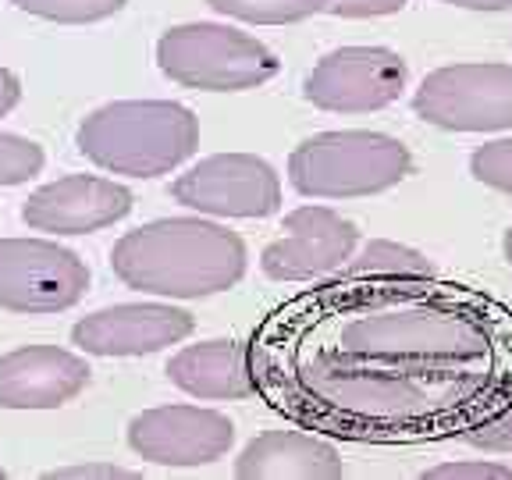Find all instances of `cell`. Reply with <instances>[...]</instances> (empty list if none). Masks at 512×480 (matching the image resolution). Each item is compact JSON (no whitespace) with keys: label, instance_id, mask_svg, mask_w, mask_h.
Returning a JSON list of instances; mask_svg holds the SVG:
<instances>
[{"label":"cell","instance_id":"1","mask_svg":"<svg viewBox=\"0 0 512 480\" xmlns=\"http://www.w3.org/2000/svg\"><path fill=\"white\" fill-rule=\"evenodd\" d=\"M256 395L352 445H434L512 399V306L431 278H349L299 292L249 338Z\"/></svg>","mask_w":512,"mask_h":480},{"label":"cell","instance_id":"6","mask_svg":"<svg viewBox=\"0 0 512 480\" xmlns=\"http://www.w3.org/2000/svg\"><path fill=\"white\" fill-rule=\"evenodd\" d=\"M413 111L445 132H505L512 128V64L466 61L434 68L413 93Z\"/></svg>","mask_w":512,"mask_h":480},{"label":"cell","instance_id":"2","mask_svg":"<svg viewBox=\"0 0 512 480\" xmlns=\"http://www.w3.org/2000/svg\"><path fill=\"white\" fill-rule=\"evenodd\" d=\"M111 271L146 296L207 299L242 281L246 242L203 214L160 217L114 242Z\"/></svg>","mask_w":512,"mask_h":480},{"label":"cell","instance_id":"8","mask_svg":"<svg viewBox=\"0 0 512 480\" xmlns=\"http://www.w3.org/2000/svg\"><path fill=\"white\" fill-rule=\"evenodd\" d=\"M171 200L203 217H260L278 214L281 178L256 153H210L171 182Z\"/></svg>","mask_w":512,"mask_h":480},{"label":"cell","instance_id":"26","mask_svg":"<svg viewBox=\"0 0 512 480\" xmlns=\"http://www.w3.org/2000/svg\"><path fill=\"white\" fill-rule=\"evenodd\" d=\"M18 100H22V82L11 68H0V118L15 111Z\"/></svg>","mask_w":512,"mask_h":480},{"label":"cell","instance_id":"13","mask_svg":"<svg viewBox=\"0 0 512 480\" xmlns=\"http://www.w3.org/2000/svg\"><path fill=\"white\" fill-rule=\"evenodd\" d=\"M132 192L100 175H68L40 185L22 203V221L32 232L89 235L132 214Z\"/></svg>","mask_w":512,"mask_h":480},{"label":"cell","instance_id":"17","mask_svg":"<svg viewBox=\"0 0 512 480\" xmlns=\"http://www.w3.org/2000/svg\"><path fill=\"white\" fill-rule=\"evenodd\" d=\"M338 274L395 281V278H431V274H438V271H434V264L420 249L402 246V242H392V239H370Z\"/></svg>","mask_w":512,"mask_h":480},{"label":"cell","instance_id":"18","mask_svg":"<svg viewBox=\"0 0 512 480\" xmlns=\"http://www.w3.org/2000/svg\"><path fill=\"white\" fill-rule=\"evenodd\" d=\"M224 18L246 25H292L313 15H324L331 0H207Z\"/></svg>","mask_w":512,"mask_h":480},{"label":"cell","instance_id":"21","mask_svg":"<svg viewBox=\"0 0 512 480\" xmlns=\"http://www.w3.org/2000/svg\"><path fill=\"white\" fill-rule=\"evenodd\" d=\"M470 175L480 185L512 196V136L509 139H491V143L477 146L470 153Z\"/></svg>","mask_w":512,"mask_h":480},{"label":"cell","instance_id":"15","mask_svg":"<svg viewBox=\"0 0 512 480\" xmlns=\"http://www.w3.org/2000/svg\"><path fill=\"white\" fill-rule=\"evenodd\" d=\"M242 480H338L345 477L342 452L317 431H264L235 459Z\"/></svg>","mask_w":512,"mask_h":480},{"label":"cell","instance_id":"16","mask_svg":"<svg viewBox=\"0 0 512 480\" xmlns=\"http://www.w3.org/2000/svg\"><path fill=\"white\" fill-rule=\"evenodd\" d=\"M168 377L175 388L200 402H239L256 395L249 345L232 338L185 345L168 360Z\"/></svg>","mask_w":512,"mask_h":480},{"label":"cell","instance_id":"28","mask_svg":"<svg viewBox=\"0 0 512 480\" xmlns=\"http://www.w3.org/2000/svg\"><path fill=\"white\" fill-rule=\"evenodd\" d=\"M502 253H505V264L512 267V224L505 228V239H502Z\"/></svg>","mask_w":512,"mask_h":480},{"label":"cell","instance_id":"11","mask_svg":"<svg viewBox=\"0 0 512 480\" xmlns=\"http://www.w3.org/2000/svg\"><path fill=\"white\" fill-rule=\"evenodd\" d=\"M235 441V424L207 406H157L128 420V448L153 466H210Z\"/></svg>","mask_w":512,"mask_h":480},{"label":"cell","instance_id":"23","mask_svg":"<svg viewBox=\"0 0 512 480\" xmlns=\"http://www.w3.org/2000/svg\"><path fill=\"white\" fill-rule=\"evenodd\" d=\"M427 480H452V477H473V480H512L509 466H498V463H445V466H434V470L424 473Z\"/></svg>","mask_w":512,"mask_h":480},{"label":"cell","instance_id":"29","mask_svg":"<svg viewBox=\"0 0 512 480\" xmlns=\"http://www.w3.org/2000/svg\"><path fill=\"white\" fill-rule=\"evenodd\" d=\"M4 477H8V473H4V470H0V480H4Z\"/></svg>","mask_w":512,"mask_h":480},{"label":"cell","instance_id":"27","mask_svg":"<svg viewBox=\"0 0 512 480\" xmlns=\"http://www.w3.org/2000/svg\"><path fill=\"white\" fill-rule=\"evenodd\" d=\"M445 4H456L466 11H509L512 0H445Z\"/></svg>","mask_w":512,"mask_h":480},{"label":"cell","instance_id":"9","mask_svg":"<svg viewBox=\"0 0 512 480\" xmlns=\"http://www.w3.org/2000/svg\"><path fill=\"white\" fill-rule=\"evenodd\" d=\"M409 68L388 47H338L324 54L303 79V96L331 114H370L402 96Z\"/></svg>","mask_w":512,"mask_h":480},{"label":"cell","instance_id":"3","mask_svg":"<svg viewBox=\"0 0 512 480\" xmlns=\"http://www.w3.org/2000/svg\"><path fill=\"white\" fill-rule=\"evenodd\" d=\"M75 146L111 175L160 178L196 153L200 118L178 100H114L82 118Z\"/></svg>","mask_w":512,"mask_h":480},{"label":"cell","instance_id":"25","mask_svg":"<svg viewBox=\"0 0 512 480\" xmlns=\"http://www.w3.org/2000/svg\"><path fill=\"white\" fill-rule=\"evenodd\" d=\"M50 480H75V477H136L125 466H57V470H47Z\"/></svg>","mask_w":512,"mask_h":480},{"label":"cell","instance_id":"22","mask_svg":"<svg viewBox=\"0 0 512 480\" xmlns=\"http://www.w3.org/2000/svg\"><path fill=\"white\" fill-rule=\"evenodd\" d=\"M459 438L480 452H512V399L498 406L495 413L473 420Z\"/></svg>","mask_w":512,"mask_h":480},{"label":"cell","instance_id":"7","mask_svg":"<svg viewBox=\"0 0 512 480\" xmlns=\"http://www.w3.org/2000/svg\"><path fill=\"white\" fill-rule=\"evenodd\" d=\"M89 292V267L79 253L50 239H0V310L61 313Z\"/></svg>","mask_w":512,"mask_h":480},{"label":"cell","instance_id":"12","mask_svg":"<svg viewBox=\"0 0 512 480\" xmlns=\"http://www.w3.org/2000/svg\"><path fill=\"white\" fill-rule=\"evenodd\" d=\"M192 331V313L171 303H118L82 317L72 328V345L89 356H150L185 342Z\"/></svg>","mask_w":512,"mask_h":480},{"label":"cell","instance_id":"4","mask_svg":"<svg viewBox=\"0 0 512 480\" xmlns=\"http://www.w3.org/2000/svg\"><path fill=\"white\" fill-rule=\"evenodd\" d=\"M413 171L406 143L367 128L317 132L288 157V182L306 200H360L395 189Z\"/></svg>","mask_w":512,"mask_h":480},{"label":"cell","instance_id":"20","mask_svg":"<svg viewBox=\"0 0 512 480\" xmlns=\"http://www.w3.org/2000/svg\"><path fill=\"white\" fill-rule=\"evenodd\" d=\"M43 146L15 132H0V185H25L43 171Z\"/></svg>","mask_w":512,"mask_h":480},{"label":"cell","instance_id":"19","mask_svg":"<svg viewBox=\"0 0 512 480\" xmlns=\"http://www.w3.org/2000/svg\"><path fill=\"white\" fill-rule=\"evenodd\" d=\"M18 11L57 25H89L114 18L128 0H11Z\"/></svg>","mask_w":512,"mask_h":480},{"label":"cell","instance_id":"5","mask_svg":"<svg viewBox=\"0 0 512 480\" xmlns=\"http://www.w3.org/2000/svg\"><path fill=\"white\" fill-rule=\"evenodd\" d=\"M157 64L171 82L203 93H242L278 75L271 47L232 25L185 22L157 40Z\"/></svg>","mask_w":512,"mask_h":480},{"label":"cell","instance_id":"24","mask_svg":"<svg viewBox=\"0 0 512 480\" xmlns=\"http://www.w3.org/2000/svg\"><path fill=\"white\" fill-rule=\"evenodd\" d=\"M409 0H331L328 15L335 18H384L399 15Z\"/></svg>","mask_w":512,"mask_h":480},{"label":"cell","instance_id":"14","mask_svg":"<svg viewBox=\"0 0 512 480\" xmlns=\"http://www.w3.org/2000/svg\"><path fill=\"white\" fill-rule=\"evenodd\" d=\"M89 363L61 345H22L0 356V409H57L89 388Z\"/></svg>","mask_w":512,"mask_h":480},{"label":"cell","instance_id":"10","mask_svg":"<svg viewBox=\"0 0 512 480\" xmlns=\"http://www.w3.org/2000/svg\"><path fill=\"white\" fill-rule=\"evenodd\" d=\"M281 239L264 246L260 253V271L271 281H320L338 274L356 253L360 232L349 217L338 210L306 203L285 214Z\"/></svg>","mask_w":512,"mask_h":480}]
</instances>
